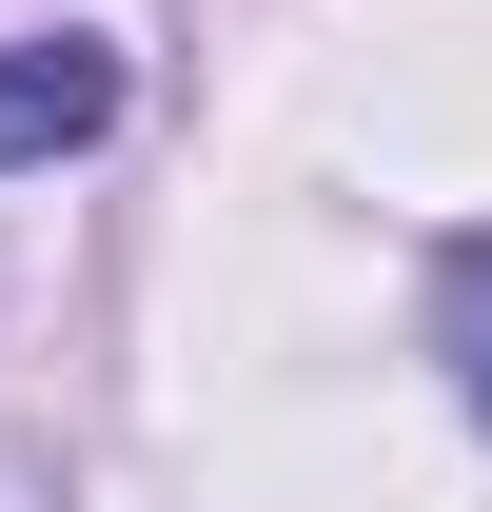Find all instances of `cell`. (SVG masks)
<instances>
[{"mask_svg":"<svg viewBox=\"0 0 492 512\" xmlns=\"http://www.w3.org/2000/svg\"><path fill=\"white\" fill-rule=\"evenodd\" d=\"M99 119H119V60L99 40H0V178L20 158H79Z\"/></svg>","mask_w":492,"mask_h":512,"instance_id":"6da1fadb","label":"cell"},{"mask_svg":"<svg viewBox=\"0 0 492 512\" xmlns=\"http://www.w3.org/2000/svg\"><path fill=\"white\" fill-rule=\"evenodd\" d=\"M433 355H453V394H473V434H492V237L433 256Z\"/></svg>","mask_w":492,"mask_h":512,"instance_id":"7a4b0ae2","label":"cell"}]
</instances>
